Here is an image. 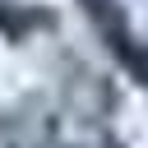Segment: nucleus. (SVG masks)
<instances>
[{
    "mask_svg": "<svg viewBox=\"0 0 148 148\" xmlns=\"http://www.w3.org/2000/svg\"><path fill=\"white\" fill-rule=\"evenodd\" d=\"M56 143H60V116L37 92H28L0 125V148H56Z\"/></svg>",
    "mask_w": 148,
    "mask_h": 148,
    "instance_id": "3",
    "label": "nucleus"
},
{
    "mask_svg": "<svg viewBox=\"0 0 148 148\" xmlns=\"http://www.w3.org/2000/svg\"><path fill=\"white\" fill-rule=\"evenodd\" d=\"M60 106H65L74 120H83V125H102V120H111V111H116V83H111L102 69L83 65V60H65Z\"/></svg>",
    "mask_w": 148,
    "mask_h": 148,
    "instance_id": "2",
    "label": "nucleus"
},
{
    "mask_svg": "<svg viewBox=\"0 0 148 148\" xmlns=\"http://www.w3.org/2000/svg\"><path fill=\"white\" fill-rule=\"evenodd\" d=\"M0 125H5V116H0Z\"/></svg>",
    "mask_w": 148,
    "mask_h": 148,
    "instance_id": "6",
    "label": "nucleus"
},
{
    "mask_svg": "<svg viewBox=\"0 0 148 148\" xmlns=\"http://www.w3.org/2000/svg\"><path fill=\"white\" fill-rule=\"evenodd\" d=\"M79 5H83L88 23L97 28V37L106 42V51L116 56V65H120L134 83L148 88V42H139V32L130 28L125 9H120L116 0H79Z\"/></svg>",
    "mask_w": 148,
    "mask_h": 148,
    "instance_id": "1",
    "label": "nucleus"
},
{
    "mask_svg": "<svg viewBox=\"0 0 148 148\" xmlns=\"http://www.w3.org/2000/svg\"><path fill=\"white\" fill-rule=\"evenodd\" d=\"M56 18L46 9H32V5H18V0H0V32L9 42H23L32 28H51Z\"/></svg>",
    "mask_w": 148,
    "mask_h": 148,
    "instance_id": "4",
    "label": "nucleus"
},
{
    "mask_svg": "<svg viewBox=\"0 0 148 148\" xmlns=\"http://www.w3.org/2000/svg\"><path fill=\"white\" fill-rule=\"evenodd\" d=\"M74 148H88V143H74ZM102 148H106V143H102Z\"/></svg>",
    "mask_w": 148,
    "mask_h": 148,
    "instance_id": "5",
    "label": "nucleus"
}]
</instances>
